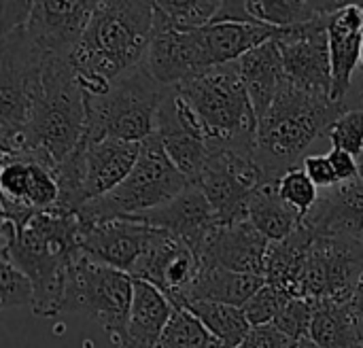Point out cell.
<instances>
[{
  "label": "cell",
  "instance_id": "1",
  "mask_svg": "<svg viewBox=\"0 0 363 348\" xmlns=\"http://www.w3.org/2000/svg\"><path fill=\"white\" fill-rule=\"evenodd\" d=\"M79 215L43 213L23 230L11 221L0 228V257L11 259L34 285L32 313L43 319L62 315L66 281L72 262L81 253Z\"/></svg>",
  "mask_w": 363,
  "mask_h": 348
},
{
  "label": "cell",
  "instance_id": "2",
  "mask_svg": "<svg viewBox=\"0 0 363 348\" xmlns=\"http://www.w3.org/2000/svg\"><path fill=\"white\" fill-rule=\"evenodd\" d=\"M155 30V4L145 0L98 2L72 53L85 94H102L115 79L145 62Z\"/></svg>",
  "mask_w": 363,
  "mask_h": 348
},
{
  "label": "cell",
  "instance_id": "3",
  "mask_svg": "<svg viewBox=\"0 0 363 348\" xmlns=\"http://www.w3.org/2000/svg\"><path fill=\"white\" fill-rule=\"evenodd\" d=\"M349 108V100L334 102L285 83L257 123L255 159L266 183H279L287 172L302 168L311 145Z\"/></svg>",
  "mask_w": 363,
  "mask_h": 348
},
{
  "label": "cell",
  "instance_id": "4",
  "mask_svg": "<svg viewBox=\"0 0 363 348\" xmlns=\"http://www.w3.org/2000/svg\"><path fill=\"white\" fill-rule=\"evenodd\" d=\"M87 132V100L81 79L68 57H47L43 91L32 121L15 153L49 170H57L83 142Z\"/></svg>",
  "mask_w": 363,
  "mask_h": 348
},
{
  "label": "cell",
  "instance_id": "5",
  "mask_svg": "<svg viewBox=\"0 0 363 348\" xmlns=\"http://www.w3.org/2000/svg\"><path fill=\"white\" fill-rule=\"evenodd\" d=\"M170 87L157 83L145 64L115 79L102 94H85L87 140L145 142L155 134L157 111Z\"/></svg>",
  "mask_w": 363,
  "mask_h": 348
},
{
  "label": "cell",
  "instance_id": "6",
  "mask_svg": "<svg viewBox=\"0 0 363 348\" xmlns=\"http://www.w3.org/2000/svg\"><path fill=\"white\" fill-rule=\"evenodd\" d=\"M177 91L198 117L208 145H255L259 121L236 62L211 68Z\"/></svg>",
  "mask_w": 363,
  "mask_h": 348
},
{
  "label": "cell",
  "instance_id": "7",
  "mask_svg": "<svg viewBox=\"0 0 363 348\" xmlns=\"http://www.w3.org/2000/svg\"><path fill=\"white\" fill-rule=\"evenodd\" d=\"M45 55L32 43L26 21L0 32V151L11 155L32 121L43 91Z\"/></svg>",
  "mask_w": 363,
  "mask_h": 348
},
{
  "label": "cell",
  "instance_id": "8",
  "mask_svg": "<svg viewBox=\"0 0 363 348\" xmlns=\"http://www.w3.org/2000/svg\"><path fill=\"white\" fill-rule=\"evenodd\" d=\"M189 185L191 183L172 164L160 138L153 134L140 145V155L128 179L104 198L83 206L79 219L83 223H100L119 217L143 215L166 206Z\"/></svg>",
  "mask_w": 363,
  "mask_h": 348
},
{
  "label": "cell",
  "instance_id": "9",
  "mask_svg": "<svg viewBox=\"0 0 363 348\" xmlns=\"http://www.w3.org/2000/svg\"><path fill=\"white\" fill-rule=\"evenodd\" d=\"M140 145L117 138H83L79 149L55 170L60 202L53 213L79 215L83 206L117 189L136 166Z\"/></svg>",
  "mask_w": 363,
  "mask_h": 348
},
{
  "label": "cell",
  "instance_id": "10",
  "mask_svg": "<svg viewBox=\"0 0 363 348\" xmlns=\"http://www.w3.org/2000/svg\"><path fill=\"white\" fill-rule=\"evenodd\" d=\"M132 298L134 279L128 272L79 253L68 272L62 313L96 321L117 348L123 338Z\"/></svg>",
  "mask_w": 363,
  "mask_h": 348
},
{
  "label": "cell",
  "instance_id": "11",
  "mask_svg": "<svg viewBox=\"0 0 363 348\" xmlns=\"http://www.w3.org/2000/svg\"><path fill=\"white\" fill-rule=\"evenodd\" d=\"M194 185L202 189L221 225L247 221L253 191L266 185L255 145H208L204 168Z\"/></svg>",
  "mask_w": 363,
  "mask_h": 348
},
{
  "label": "cell",
  "instance_id": "12",
  "mask_svg": "<svg viewBox=\"0 0 363 348\" xmlns=\"http://www.w3.org/2000/svg\"><path fill=\"white\" fill-rule=\"evenodd\" d=\"M363 274V245L345 238L315 236L298 298L349 304Z\"/></svg>",
  "mask_w": 363,
  "mask_h": 348
},
{
  "label": "cell",
  "instance_id": "13",
  "mask_svg": "<svg viewBox=\"0 0 363 348\" xmlns=\"http://www.w3.org/2000/svg\"><path fill=\"white\" fill-rule=\"evenodd\" d=\"M200 272L202 264L185 242L168 232L155 230L130 276L157 287L174 308H185Z\"/></svg>",
  "mask_w": 363,
  "mask_h": 348
},
{
  "label": "cell",
  "instance_id": "14",
  "mask_svg": "<svg viewBox=\"0 0 363 348\" xmlns=\"http://www.w3.org/2000/svg\"><path fill=\"white\" fill-rule=\"evenodd\" d=\"M277 40L281 45L287 83L302 91L332 98L328 17L294 28H283Z\"/></svg>",
  "mask_w": 363,
  "mask_h": 348
},
{
  "label": "cell",
  "instance_id": "15",
  "mask_svg": "<svg viewBox=\"0 0 363 348\" xmlns=\"http://www.w3.org/2000/svg\"><path fill=\"white\" fill-rule=\"evenodd\" d=\"M96 4L91 0H36L26 17V30L45 57L72 60Z\"/></svg>",
  "mask_w": 363,
  "mask_h": 348
},
{
  "label": "cell",
  "instance_id": "16",
  "mask_svg": "<svg viewBox=\"0 0 363 348\" xmlns=\"http://www.w3.org/2000/svg\"><path fill=\"white\" fill-rule=\"evenodd\" d=\"M155 136L183 176L189 183H196L208 155V140L198 117L181 98L177 87L168 89L157 111Z\"/></svg>",
  "mask_w": 363,
  "mask_h": 348
},
{
  "label": "cell",
  "instance_id": "17",
  "mask_svg": "<svg viewBox=\"0 0 363 348\" xmlns=\"http://www.w3.org/2000/svg\"><path fill=\"white\" fill-rule=\"evenodd\" d=\"M153 234V228L130 217H119L100 223L81 221L79 247L81 253H85L87 257L130 274Z\"/></svg>",
  "mask_w": 363,
  "mask_h": 348
},
{
  "label": "cell",
  "instance_id": "18",
  "mask_svg": "<svg viewBox=\"0 0 363 348\" xmlns=\"http://www.w3.org/2000/svg\"><path fill=\"white\" fill-rule=\"evenodd\" d=\"M130 219L147 223L149 228L168 232L177 240L185 242L196 255H200L204 242L221 225L206 196L194 183L166 206L143 213V215H132Z\"/></svg>",
  "mask_w": 363,
  "mask_h": 348
},
{
  "label": "cell",
  "instance_id": "19",
  "mask_svg": "<svg viewBox=\"0 0 363 348\" xmlns=\"http://www.w3.org/2000/svg\"><path fill=\"white\" fill-rule=\"evenodd\" d=\"M270 242L249 223L219 225L204 242L198 259L202 268H223L238 274H262Z\"/></svg>",
  "mask_w": 363,
  "mask_h": 348
},
{
  "label": "cell",
  "instance_id": "20",
  "mask_svg": "<svg viewBox=\"0 0 363 348\" xmlns=\"http://www.w3.org/2000/svg\"><path fill=\"white\" fill-rule=\"evenodd\" d=\"M143 64L164 87H179L208 70L196 32H174L157 26Z\"/></svg>",
  "mask_w": 363,
  "mask_h": 348
},
{
  "label": "cell",
  "instance_id": "21",
  "mask_svg": "<svg viewBox=\"0 0 363 348\" xmlns=\"http://www.w3.org/2000/svg\"><path fill=\"white\" fill-rule=\"evenodd\" d=\"M313 236L345 238L363 245V181L340 183L325 189L302 223Z\"/></svg>",
  "mask_w": 363,
  "mask_h": 348
},
{
  "label": "cell",
  "instance_id": "22",
  "mask_svg": "<svg viewBox=\"0 0 363 348\" xmlns=\"http://www.w3.org/2000/svg\"><path fill=\"white\" fill-rule=\"evenodd\" d=\"M330 60H332V100H349V89L359 64L363 38V2H347L328 17Z\"/></svg>",
  "mask_w": 363,
  "mask_h": 348
},
{
  "label": "cell",
  "instance_id": "23",
  "mask_svg": "<svg viewBox=\"0 0 363 348\" xmlns=\"http://www.w3.org/2000/svg\"><path fill=\"white\" fill-rule=\"evenodd\" d=\"M279 28L266 23H249V21H221L208 23L202 30H196L206 68L225 66L238 62L242 55L253 51L255 47L279 36Z\"/></svg>",
  "mask_w": 363,
  "mask_h": 348
},
{
  "label": "cell",
  "instance_id": "24",
  "mask_svg": "<svg viewBox=\"0 0 363 348\" xmlns=\"http://www.w3.org/2000/svg\"><path fill=\"white\" fill-rule=\"evenodd\" d=\"M238 72L245 83V89L251 98L253 111L257 115V121L268 113L277 96L287 83L285 77V64L281 45L277 38L255 47L247 55H242L238 62Z\"/></svg>",
  "mask_w": 363,
  "mask_h": 348
},
{
  "label": "cell",
  "instance_id": "25",
  "mask_svg": "<svg viewBox=\"0 0 363 348\" xmlns=\"http://www.w3.org/2000/svg\"><path fill=\"white\" fill-rule=\"evenodd\" d=\"M174 306L170 300L151 283L134 279L132 308L125 321L123 338L117 348H155Z\"/></svg>",
  "mask_w": 363,
  "mask_h": 348
},
{
  "label": "cell",
  "instance_id": "26",
  "mask_svg": "<svg viewBox=\"0 0 363 348\" xmlns=\"http://www.w3.org/2000/svg\"><path fill=\"white\" fill-rule=\"evenodd\" d=\"M313 240H315L313 232L302 225L289 238L281 242H270L266 253V266H264L266 283L287 291L291 298H298L300 276L304 272Z\"/></svg>",
  "mask_w": 363,
  "mask_h": 348
},
{
  "label": "cell",
  "instance_id": "27",
  "mask_svg": "<svg viewBox=\"0 0 363 348\" xmlns=\"http://www.w3.org/2000/svg\"><path fill=\"white\" fill-rule=\"evenodd\" d=\"M247 221L268 240L281 242L302 228V217L285 204L277 183L257 187L249 200Z\"/></svg>",
  "mask_w": 363,
  "mask_h": 348
},
{
  "label": "cell",
  "instance_id": "28",
  "mask_svg": "<svg viewBox=\"0 0 363 348\" xmlns=\"http://www.w3.org/2000/svg\"><path fill=\"white\" fill-rule=\"evenodd\" d=\"M266 285L262 274H238L223 268H202L189 302H217L236 308H245V304Z\"/></svg>",
  "mask_w": 363,
  "mask_h": 348
},
{
  "label": "cell",
  "instance_id": "29",
  "mask_svg": "<svg viewBox=\"0 0 363 348\" xmlns=\"http://www.w3.org/2000/svg\"><path fill=\"white\" fill-rule=\"evenodd\" d=\"M345 4L338 0H247V11L255 21L283 30L325 19Z\"/></svg>",
  "mask_w": 363,
  "mask_h": 348
},
{
  "label": "cell",
  "instance_id": "30",
  "mask_svg": "<svg viewBox=\"0 0 363 348\" xmlns=\"http://www.w3.org/2000/svg\"><path fill=\"white\" fill-rule=\"evenodd\" d=\"M311 338L321 348H363V336L351 302H317Z\"/></svg>",
  "mask_w": 363,
  "mask_h": 348
},
{
  "label": "cell",
  "instance_id": "31",
  "mask_svg": "<svg viewBox=\"0 0 363 348\" xmlns=\"http://www.w3.org/2000/svg\"><path fill=\"white\" fill-rule=\"evenodd\" d=\"M185 308L225 348H240L251 332L242 308L217 302H191Z\"/></svg>",
  "mask_w": 363,
  "mask_h": 348
},
{
  "label": "cell",
  "instance_id": "32",
  "mask_svg": "<svg viewBox=\"0 0 363 348\" xmlns=\"http://www.w3.org/2000/svg\"><path fill=\"white\" fill-rule=\"evenodd\" d=\"M155 4V26L174 32H196L213 23L219 0H160Z\"/></svg>",
  "mask_w": 363,
  "mask_h": 348
},
{
  "label": "cell",
  "instance_id": "33",
  "mask_svg": "<svg viewBox=\"0 0 363 348\" xmlns=\"http://www.w3.org/2000/svg\"><path fill=\"white\" fill-rule=\"evenodd\" d=\"M155 348H225L187 308H174Z\"/></svg>",
  "mask_w": 363,
  "mask_h": 348
},
{
  "label": "cell",
  "instance_id": "34",
  "mask_svg": "<svg viewBox=\"0 0 363 348\" xmlns=\"http://www.w3.org/2000/svg\"><path fill=\"white\" fill-rule=\"evenodd\" d=\"M277 185H279V193L285 200V204L289 208H294L302 217V221L308 217V213L315 208V204L321 198L319 187L308 179V174L302 168L287 172Z\"/></svg>",
  "mask_w": 363,
  "mask_h": 348
},
{
  "label": "cell",
  "instance_id": "35",
  "mask_svg": "<svg viewBox=\"0 0 363 348\" xmlns=\"http://www.w3.org/2000/svg\"><path fill=\"white\" fill-rule=\"evenodd\" d=\"M19 306H34V285L11 259L0 257V308L9 310Z\"/></svg>",
  "mask_w": 363,
  "mask_h": 348
},
{
  "label": "cell",
  "instance_id": "36",
  "mask_svg": "<svg viewBox=\"0 0 363 348\" xmlns=\"http://www.w3.org/2000/svg\"><path fill=\"white\" fill-rule=\"evenodd\" d=\"M291 302V296L274 285H264L247 304H245V317L251 323V327L259 325H272L277 317L285 310V306Z\"/></svg>",
  "mask_w": 363,
  "mask_h": 348
},
{
  "label": "cell",
  "instance_id": "37",
  "mask_svg": "<svg viewBox=\"0 0 363 348\" xmlns=\"http://www.w3.org/2000/svg\"><path fill=\"white\" fill-rule=\"evenodd\" d=\"M328 138L332 142V149H342L349 151L351 155H355L359 159L363 153V104L353 106L349 111H345L334 125L328 132Z\"/></svg>",
  "mask_w": 363,
  "mask_h": 348
},
{
  "label": "cell",
  "instance_id": "38",
  "mask_svg": "<svg viewBox=\"0 0 363 348\" xmlns=\"http://www.w3.org/2000/svg\"><path fill=\"white\" fill-rule=\"evenodd\" d=\"M317 302L306 300V298H291V302L285 306V310L277 317L274 325L285 332L294 340H304L311 338V327L315 319Z\"/></svg>",
  "mask_w": 363,
  "mask_h": 348
},
{
  "label": "cell",
  "instance_id": "39",
  "mask_svg": "<svg viewBox=\"0 0 363 348\" xmlns=\"http://www.w3.org/2000/svg\"><path fill=\"white\" fill-rule=\"evenodd\" d=\"M298 340L289 338L285 332H281L274 323L272 325H259L251 327L245 344L240 348H296Z\"/></svg>",
  "mask_w": 363,
  "mask_h": 348
},
{
  "label": "cell",
  "instance_id": "40",
  "mask_svg": "<svg viewBox=\"0 0 363 348\" xmlns=\"http://www.w3.org/2000/svg\"><path fill=\"white\" fill-rule=\"evenodd\" d=\"M302 170L308 174V179L319 187V189H332L338 183V176L332 168V162L328 155H308L302 164Z\"/></svg>",
  "mask_w": 363,
  "mask_h": 348
},
{
  "label": "cell",
  "instance_id": "41",
  "mask_svg": "<svg viewBox=\"0 0 363 348\" xmlns=\"http://www.w3.org/2000/svg\"><path fill=\"white\" fill-rule=\"evenodd\" d=\"M328 157L338 176V183H351L355 179H359V159L355 155H351L349 151H342V149H332L328 153Z\"/></svg>",
  "mask_w": 363,
  "mask_h": 348
},
{
  "label": "cell",
  "instance_id": "42",
  "mask_svg": "<svg viewBox=\"0 0 363 348\" xmlns=\"http://www.w3.org/2000/svg\"><path fill=\"white\" fill-rule=\"evenodd\" d=\"M351 306H353V313L357 317V323H359V330H362L363 336V274L362 279H359V283H357V289H355V296L351 300Z\"/></svg>",
  "mask_w": 363,
  "mask_h": 348
},
{
  "label": "cell",
  "instance_id": "43",
  "mask_svg": "<svg viewBox=\"0 0 363 348\" xmlns=\"http://www.w3.org/2000/svg\"><path fill=\"white\" fill-rule=\"evenodd\" d=\"M296 348H321V347H319L313 338H304V340H300V342H298V347Z\"/></svg>",
  "mask_w": 363,
  "mask_h": 348
},
{
  "label": "cell",
  "instance_id": "44",
  "mask_svg": "<svg viewBox=\"0 0 363 348\" xmlns=\"http://www.w3.org/2000/svg\"><path fill=\"white\" fill-rule=\"evenodd\" d=\"M359 179L363 181V153L359 155Z\"/></svg>",
  "mask_w": 363,
  "mask_h": 348
},
{
  "label": "cell",
  "instance_id": "45",
  "mask_svg": "<svg viewBox=\"0 0 363 348\" xmlns=\"http://www.w3.org/2000/svg\"><path fill=\"white\" fill-rule=\"evenodd\" d=\"M359 64L363 66V38H362V47H359Z\"/></svg>",
  "mask_w": 363,
  "mask_h": 348
},
{
  "label": "cell",
  "instance_id": "46",
  "mask_svg": "<svg viewBox=\"0 0 363 348\" xmlns=\"http://www.w3.org/2000/svg\"><path fill=\"white\" fill-rule=\"evenodd\" d=\"M359 102H362V104H363V91H362V94H359Z\"/></svg>",
  "mask_w": 363,
  "mask_h": 348
}]
</instances>
